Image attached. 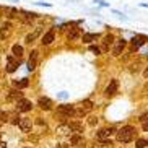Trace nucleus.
Masks as SVG:
<instances>
[{
    "label": "nucleus",
    "instance_id": "1",
    "mask_svg": "<svg viewBox=\"0 0 148 148\" xmlns=\"http://www.w3.org/2000/svg\"><path fill=\"white\" fill-rule=\"evenodd\" d=\"M134 137H135V129L130 127V125L122 127L121 130L117 132V140L122 142V143H129V142H132Z\"/></svg>",
    "mask_w": 148,
    "mask_h": 148
},
{
    "label": "nucleus",
    "instance_id": "2",
    "mask_svg": "<svg viewBox=\"0 0 148 148\" xmlns=\"http://www.w3.org/2000/svg\"><path fill=\"white\" fill-rule=\"evenodd\" d=\"M57 114L62 116V117H73V116H77V109L73 106H59Z\"/></svg>",
    "mask_w": 148,
    "mask_h": 148
},
{
    "label": "nucleus",
    "instance_id": "3",
    "mask_svg": "<svg viewBox=\"0 0 148 148\" xmlns=\"http://www.w3.org/2000/svg\"><path fill=\"white\" fill-rule=\"evenodd\" d=\"M78 106L80 108L77 109V116H85V114H88L93 109V103L90 99H85L83 103H80Z\"/></svg>",
    "mask_w": 148,
    "mask_h": 148
},
{
    "label": "nucleus",
    "instance_id": "4",
    "mask_svg": "<svg viewBox=\"0 0 148 148\" xmlns=\"http://www.w3.org/2000/svg\"><path fill=\"white\" fill-rule=\"evenodd\" d=\"M31 108H33L31 101L29 99H25V98L16 103V111H18V112H28V111H31Z\"/></svg>",
    "mask_w": 148,
    "mask_h": 148
},
{
    "label": "nucleus",
    "instance_id": "5",
    "mask_svg": "<svg viewBox=\"0 0 148 148\" xmlns=\"http://www.w3.org/2000/svg\"><path fill=\"white\" fill-rule=\"evenodd\" d=\"M148 41V38L147 36H143V34H137V36H134L132 38V46H134L135 49L137 47H140V46H143L145 42Z\"/></svg>",
    "mask_w": 148,
    "mask_h": 148
},
{
    "label": "nucleus",
    "instance_id": "6",
    "mask_svg": "<svg viewBox=\"0 0 148 148\" xmlns=\"http://www.w3.org/2000/svg\"><path fill=\"white\" fill-rule=\"evenodd\" d=\"M117 88H119V83L117 80H112V82L108 85V88H106V96H114L116 93H117Z\"/></svg>",
    "mask_w": 148,
    "mask_h": 148
},
{
    "label": "nucleus",
    "instance_id": "7",
    "mask_svg": "<svg viewBox=\"0 0 148 148\" xmlns=\"http://www.w3.org/2000/svg\"><path fill=\"white\" fill-rule=\"evenodd\" d=\"M114 42V36L112 34H106L104 39H103V46H101V51L103 52H106V51H109V47H111V44Z\"/></svg>",
    "mask_w": 148,
    "mask_h": 148
},
{
    "label": "nucleus",
    "instance_id": "8",
    "mask_svg": "<svg viewBox=\"0 0 148 148\" xmlns=\"http://www.w3.org/2000/svg\"><path fill=\"white\" fill-rule=\"evenodd\" d=\"M18 125H20V129H21L23 132H31V125H33V124H31V119L21 117V119H20V124H18Z\"/></svg>",
    "mask_w": 148,
    "mask_h": 148
},
{
    "label": "nucleus",
    "instance_id": "9",
    "mask_svg": "<svg viewBox=\"0 0 148 148\" xmlns=\"http://www.w3.org/2000/svg\"><path fill=\"white\" fill-rule=\"evenodd\" d=\"M36 64H38V51H33V52H31L29 60H28V70L33 72V70L36 69Z\"/></svg>",
    "mask_w": 148,
    "mask_h": 148
},
{
    "label": "nucleus",
    "instance_id": "10",
    "mask_svg": "<svg viewBox=\"0 0 148 148\" xmlns=\"http://www.w3.org/2000/svg\"><path fill=\"white\" fill-rule=\"evenodd\" d=\"M114 132H116V129H114V127H109V129H101V130L98 132V134H96V137H98L99 140H104L106 137L112 135Z\"/></svg>",
    "mask_w": 148,
    "mask_h": 148
},
{
    "label": "nucleus",
    "instance_id": "11",
    "mask_svg": "<svg viewBox=\"0 0 148 148\" xmlns=\"http://www.w3.org/2000/svg\"><path fill=\"white\" fill-rule=\"evenodd\" d=\"M18 64H20V62H16L12 56H8V57H7V72H10V73L15 72L16 67H18Z\"/></svg>",
    "mask_w": 148,
    "mask_h": 148
},
{
    "label": "nucleus",
    "instance_id": "12",
    "mask_svg": "<svg viewBox=\"0 0 148 148\" xmlns=\"http://www.w3.org/2000/svg\"><path fill=\"white\" fill-rule=\"evenodd\" d=\"M38 104H39V108L44 109V111H51V108H52V101L49 99V98H39Z\"/></svg>",
    "mask_w": 148,
    "mask_h": 148
},
{
    "label": "nucleus",
    "instance_id": "13",
    "mask_svg": "<svg viewBox=\"0 0 148 148\" xmlns=\"http://www.w3.org/2000/svg\"><path fill=\"white\" fill-rule=\"evenodd\" d=\"M41 34H42V28H36V29L33 31L31 34L26 36V42H33V41H36Z\"/></svg>",
    "mask_w": 148,
    "mask_h": 148
},
{
    "label": "nucleus",
    "instance_id": "14",
    "mask_svg": "<svg viewBox=\"0 0 148 148\" xmlns=\"http://www.w3.org/2000/svg\"><path fill=\"white\" fill-rule=\"evenodd\" d=\"M125 44H127V41L125 39H119L117 42H116V46H114V56H121V52H122V49L125 47Z\"/></svg>",
    "mask_w": 148,
    "mask_h": 148
},
{
    "label": "nucleus",
    "instance_id": "15",
    "mask_svg": "<svg viewBox=\"0 0 148 148\" xmlns=\"http://www.w3.org/2000/svg\"><path fill=\"white\" fill-rule=\"evenodd\" d=\"M7 99L8 101H21L23 99V93H20V90L18 91H10L8 93V96H7Z\"/></svg>",
    "mask_w": 148,
    "mask_h": 148
},
{
    "label": "nucleus",
    "instance_id": "16",
    "mask_svg": "<svg viewBox=\"0 0 148 148\" xmlns=\"http://www.w3.org/2000/svg\"><path fill=\"white\" fill-rule=\"evenodd\" d=\"M69 125L72 129V132H75L77 135H80L83 132V124H80V122H70Z\"/></svg>",
    "mask_w": 148,
    "mask_h": 148
},
{
    "label": "nucleus",
    "instance_id": "17",
    "mask_svg": "<svg viewBox=\"0 0 148 148\" xmlns=\"http://www.w3.org/2000/svg\"><path fill=\"white\" fill-rule=\"evenodd\" d=\"M52 41H54V29H51L49 33H46V34H44V38H42V41H41V42H42L44 46H49Z\"/></svg>",
    "mask_w": 148,
    "mask_h": 148
},
{
    "label": "nucleus",
    "instance_id": "18",
    "mask_svg": "<svg viewBox=\"0 0 148 148\" xmlns=\"http://www.w3.org/2000/svg\"><path fill=\"white\" fill-rule=\"evenodd\" d=\"M13 85H15V88H18V90H23V88H26L28 85H29V82H28V78H21V80H15Z\"/></svg>",
    "mask_w": 148,
    "mask_h": 148
},
{
    "label": "nucleus",
    "instance_id": "19",
    "mask_svg": "<svg viewBox=\"0 0 148 148\" xmlns=\"http://www.w3.org/2000/svg\"><path fill=\"white\" fill-rule=\"evenodd\" d=\"M70 132H72V129H70L69 124H64V125L57 127V134H59V135H69Z\"/></svg>",
    "mask_w": 148,
    "mask_h": 148
},
{
    "label": "nucleus",
    "instance_id": "20",
    "mask_svg": "<svg viewBox=\"0 0 148 148\" xmlns=\"http://www.w3.org/2000/svg\"><path fill=\"white\" fill-rule=\"evenodd\" d=\"M82 39H83V42L90 44V42H93V41L98 39V34H95V33H86V34H83Z\"/></svg>",
    "mask_w": 148,
    "mask_h": 148
},
{
    "label": "nucleus",
    "instance_id": "21",
    "mask_svg": "<svg viewBox=\"0 0 148 148\" xmlns=\"http://www.w3.org/2000/svg\"><path fill=\"white\" fill-rule=\"evenodd\" d=\"M12 54H13L15 57H18V59H20V57L23 56V47L20 46V44H15L13 47H12Z\"/></svg>",
    "mask_w": 148,
    "mask_h": 148
},
{
    "label": "nucleus",
    "instance_id": "22",
    "mask_svg": "<svg viewBox=\"0 0 148 148\" xmlns=\"http://www.w3.org/2000/svg\"><path fill=\"white\" fill-rule=\"evenodd\" d=\"M78 36H80L78 29H77V28H72V29L69 31L67 38H69V41H75V39H78Z\"/></svg>",
    "mask_w": 148,
    "mask_h": 148
},
{
    "label": "nucleus",
    "instance_id": "23",
    "mask_svg": "<svg viewBox=\"0 0 148 148\" xmlns=\"http://www.w3.org/2000/svg\"><path fill=\"white\" fill-rule=\"evenodd\" d=\"M70 143L72 145H80V143H83V137L82 135H72V138H70Z\"/></svg>",
    "mask_w": 148,
    "mask_h": 148
},
{
    "label": "nucleus",
    "instance_id": "24",
    "mask_svg": "<svg viewBox=\"0 0 148 148\" xmlns=\"http://www.w3.org/2000/svg\"><path fill=\"white\" fill-rule=\"evenodd\" d=\"M135 147H137V148H145V147H148V140H143V138L137 140V143H135Z\"/></svg>",
    "mask_w": 148,
    "mask_h": 148
},
{
    "label": "nucleus",
    "instance_id": "25",
    "mask_svg": "<svg viewBox=\"0 0 148 148\" xmlns=\"http://www.w3.org/2000/svg\"><path fill=\"white\" fill-rule=\"evenodd\" d=\"M5 12L8 13V18H15V16H16V13H18L15 8H5Z\"/></svg>",
    "mask_w": 148,
    "mask_h": 148
},
{
    "label": "nucleus",
    "instance_id": "26",
    "mask_svg": "<svg viewBox=\"0 0 148 148\" xmlns=\"http://www.w3.org/2000/svg\"><path fill=\"white\" fill-rule=\"evenodd\" d=\"M8 117H10V114H8V112H5V111H0V121H2V122H7V121H8Z\"/></svg>",
    "mask_w": 148,
    "mask_h": 148
},
{
    "label": "nucleus",
    "instance_id": "27",
    "mask_svg": "<svg viewBox=\"0 0 148 148\" xmlns=\"http://www.w3.org/2000/svg\"><path fill=\"white\" fill-rule=\"evenodd\" d=\"M90 51H91L93 54H96V56L101 54V47H96V46H90Z\"/></svg>",
    "mask_w": 148,
    "mask_h": 148
},
{
    "label": "nucleus",
    "instance_id": "28",
    "mask_svg": "<svg viewBox=\"0 0 148 148\" xmlns=\"http://www.w3.org/2000/svg\"><path fill=\"white\" fill-rule=\"evenodd\" d=\"M23 16L29 18V20H33V18H36V13H29V12H23Z\"/></svg>",
    "mask_w": 148,
    "mask_h": 148
},
{
    "label": "nucleus",
    "instance_id": "29",
    "mask_svg": "<svg viewBox=\"0 0 148 148\" xmlns=\"http://www.w3.org/2000/svg\"><path fill=\"white\" fill-rule=\"evenodd\" d=\"M96 122H98V117H90V125H95Z\"/></svg>",
    "mask_w": 148,
    "mask_h": 148
},
{
    "label": "nucleus",
    "instance_id": "30",
    "mask_svg": "<svg viewBox=\"0 0 148 148\" xmlns=\"http://www.w3.org/2000/svg\"><path fill=\"white\" fill-rule=\"evenodd\" d=\"M67 96H69V95H67V93H65V91H62V93H60V95H59V98H60V99H65Z\"/></svg>",
    "mask_w": 148,
    "mask_h": 148
},
{
    "label": "nucleus",
    "instance_id": "31",
    "mask_svg": "<svg viewBox=\"0 0 148 148\" xmlns=\"http://www.w3.org/2000/svg\"><path fill=\"white\" fill-rule=\"evenodd\" d=\"M101 142H103V145H112L111 140H101Z\"/></svg>",
    "mask_w": 148,
    "mask_h": 148
},
{
    "label": "nucleus",
    "instance_id": "32",
    "mask_svg": "<svg viewBox=\"0 0 148 148\" xmlns=\"http://www.w3.org/2000/svg\"><path fill=\"white\" fill-rule=\"evenodd\" d=\"M96 2H98L99 5H103V7H108V3H106V2H103V0H96Z\"/></svg>",
    "mask_w": 148,
    "mask_h": 148
},
{
    "label": "nucleus",
    "instance_id": "33",
    "mask_svg": "<svg viewBox=\"0 0 148 148\" xmlns=\"http://www.w3.org/2000/svg\"><path fill=\"white\" fill-rule=\"evenodd\" d=\"M143 130H145V132H148V121H147V122H143Z\"/></svg>",
    "mask_w": 148,
    "mask_h": 148
},
{
    "label": "nucleus",
    "instance_id": "34",
    "mask_svg": "<svg viewBox=\"0 0 148 148\" xmlns=\"http://www.w3.org/2000/svg\"><path fill=\"white\" fill-rule=\"evenodd\" d=\"M143 77H145V78H148V67L145 69V72H143Z\"/></svg>",
    "mask_w": 148,
    "mask_h": 148
},
{
    "label": "nucleus",
    "instance_id": "35",
    "mask_svg": "<svg viewBox=\"0 0 148 148\" xmlns=\"http://www.w3.org/2000/svg\"><path fill=\"white\" fill-rule=\"evenodd\" d=\"M0 148H7V145H5L3 142H0Z\"/></svg>",
    "mask_w": 148,
    "mask_h": 148
},
{
    "label": "nucleus",
    "instance_id": "36",
    "mask_svg": "<svg viewBox=\"0 0 148 148\" xmlns=\"http://www.w3.org/2000/svg\"><path fill=\"white\" fill-rule=\"evenodd\" d=\"M0 125H2V121H0Z\"/></svg>",
    "mask_w": 148,
    "mask_h": 148
}]
</instances>
